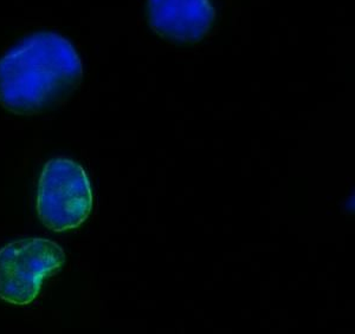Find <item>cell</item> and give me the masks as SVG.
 Masks as SVG:
<instances>
[{"instance_id": "277c9868", "label": "cell", "mask_w": 355, "mask_h": 334, "mask_svg": "<svg viewBox=\"0 0 355 334\" xmlns=\"http://www.w3.org/2000/svg\"><path fill=\"white\" fill-rule=\"evenodd\" d=\"M153 33L177 44H197L210 33L216 12L211 0H147Z\"/></svg>"}, {"instance_id": "6da1fadb", "label": "cell", "mask_w": 355, "mask_h": 334, "mask_svg": "<svg viewBox=\"0 0 355 334\" xmlns=\"http://www.w3.org/2000/svg\"><path fill=\"white\" fill-rule=\"evenodd\" d=\"M83 64L58 33H33L0 59V105L17 116H36L63 104L81 84Z\"/></svg>"}, {"instance_id": "7a4b0ae2", "label": "cell", "mask_w": 355, "mask_h": 334, "mask_svg": "<svg viewBox=\"0 0 355 334\" xmlns=\"http://www.w3.org/2000/svg\"><path fill=\"white\" fill-rule=\"evenodd\" d=\"M92 210L93 192L83 167L67 157L49 160L37 192V214L42 223L57 233L76 230Z\"/></svg>"}, {"instance_id": "3957f363", "label": "cell", "mask_w": 355, "mask_h": 334, "mask_svg": "<svg viewBox=\"0 0 355 334\" xmlns=\"http://www.w3.org/2000/svg\"><path fill=\"white\" fill-rule=\"evenodd\" d=\"M61 245L48 239H21L0 250V299L26 306L35 301L45 278L53 277L64 265Z\"/></svg>"}]
</instances>
